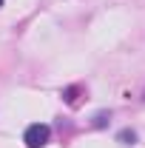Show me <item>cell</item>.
<instances>
[{
  "mask_svg": "<svg viewBox=\"0 0 145 148\" xmlns=\"http://www.w3.org/2000/svg\"><path fill=\"white\" fill-rule=\"evenodd\" d=\"M105 123H108V114H105V111H100V114L94 117V125H97V128H103Z\"/></svg>",
  "mask_w": 145,
  "mask_h": 148,
  "instance_id": "277c9868",
  "label": "cell"
},
{
  "mask_svg": "<svg viewBox=\"0 0 145 148\" xmlns=\"http://www.w3.org/2000/svg\"><path fill=\"white\" fill-rule=\"evenodd\" d=\"M120 143H122V145H134V143H137V134H134L131 128L120 131Z\"/></svg>",
  "mask_w": 145,
  "mask_h": 148,
  "instance_id": "3957f363",
  "label": "cell"
},
{
  "mask_svg": "<svg viewBox=\"0 0 145 148\" xmlns=\"http://www.w3.org/2000/svg\"><path fill=\"white\" fill-rule=\"evenodd\" d=\"M80 94H83L80 86H68V88L63 91V100H66L68 106H77V103H80Z\"/></svg>",
  "mask_w": 145,
  "mask_h": 148,
  "instance_id": "7a4b0ae2",
  "label": "cell"
},
{
  "mask_svg": "<svg viewBox=\"0 0 145 148\" xmlns=\"http://www.w3.org/2000/svg\"><path fill=\"white\" fill-rule=\"evenodd\" d=\"M0 6H3V0H0Z\"/></svg>",
  "mask_w": 145,
  "mask_h": 148,
  "instance_id": "5b68a950",
  "label": "cell"
},
{
  "mask_svg": "<svg viewBox=\"0 0 145 148\" xmlns=\"http://www.w3.org/2000/svg\"><path fill=\"white\" fill-rule=\"evenodd\" d=\"M49 137H51V128L49 125H43V123H34V125H29L26 134H23V143L29 148H43L49 143Z\"/></svg>",
  "mask_w": 145,
  "mask_h": 148,
  "instance_id": "6da1fadb",
  "label": "cell"
}]
</instances>
